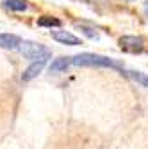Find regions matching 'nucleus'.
I'll return each mask as SVG.
<instances>
[{
    "mask_svg": "<svg viewBox=\"0 0 148 149\" xmlns=\"http://www.w3.org/2000/svg\"><path fill=\"white\" fill-rule=\"evenodd\" d=\"M73 66H91V68H114L123 73V66L118 61H113L109 57L98 53H79L73 57Z\"/></svg>",
    "mask_w": 148,
    "mask_h": 149,
    "instance_id": "1",
    "label": "nucleus"
},
{
    "mask_svg": "<svg viewBox=\"0 0 148 149\" xmlns=\"http://www.w3.org/2000/svg\"><path fill=\"white\" fill-rule=\"evenodd\" d=\"M20 52L23 53V57L30 59L32 62H36V61H47L52 55L48 48H45L39 43H32V41H23L22 46H20Z\"/></svg>",
    "mask_w": 148,
    "mask_h": 149,
    "instance_id": "2",
    "label": "nucleus"
},
{
    "mask_svg": "<svg viewBox=\"0 0 148 149\" xmlns=\"http://www.w3.org/2000/svg\"><path fill=\"white\" fill-rule=\"evenodd\" d=\"M118 43H120V48L127 53H141L144 50L143 37H137V36H121Z\"/></svg>",
    "mask_w": 148,
    "mask_h": 149,
    "instance_id": "3",
    "label": "nucleus"
},
{
    "mask_svg": "<svg viewBox=\"0 0 148 149\" xmlns=\"http://www.w3.org/2000/svg\"><path fill=\"white\" fill-rule=\"evenodd\" d=\"M52 34V37L57 43H61V45H70V46H77V45H80V39L77 36H73L71 32H66V30H52L50 32Z\"/></svg>",
    "mask_w": 148,
    "mask_h": 149,
    "instance_id": "4",
    "label": "nucleus"
},
{
    "mask_svg": "<svg viewBox=\"0 0 148 149\" xmlns=\"http://www.w3.org/2000/svg\"><path fill=\"white\" fill-rule=\"evenodd\" d=\"M45 64H47V61H36V62H32V64L22 73V80L29 82V80L36 78V77H38V74L41 73V69L45 68Z\"/></svg>",
    "mask_w": 148,
    "mask_h": 149,
    "instance_id": "5",
    "label": "nucleus"
},
{
    "mask_svg": "<svg viewBox=\"0 0 148 149\" xmlns=\"http://www.w3.org/2000/svg\"><path fill=\"white\" fill-rule=\"evenodd\" d=\"M70 64H73V57H59L50 64V73H63L70 68Z\"/></svg>",
    "mask_w": 148,
    "mask_h": 149,
    "instance_id": "6",
    "label": "nucleus"
},
{
    "mask_svg": "<svg viewBox=\"0 0 148 149\" xmlns=\"http://www.w3.org/2000/svg\"><path fill=\"white\" fill-rule=\"evenodd\" d=\"M0 46L13 50L16 46H22V39L14 34H0Z\"/></svg>",
    "mask_w": 148,
    "mask_h": 149,
    "instance_id": "7",
    "label": "nucleus"
},
{
    "mask_svg": "<svg viewBox=\"0 0 148 149\" xmlns=\"http://www.w3.org/2000/svg\"><path fill=\"white\" fill-rule=\"evenodd\" d=\"M123 74H127L130 80H134L136 84H139V85H143V87H148V74H144V73H141V71H123Z\"/></svg>",
    "mask_w": 148,
    "mask_h": 149,
    "instance_id": "8",
    "label": "nucleus"
},
{
    "mask_svg": "<svg viewBox=\"0 0 148 149\" xmlns=\"http://www.w3.org/2000/svg\"><path fill=\"white\" fill-rule=\"evenodd\" d=\"M4 6L11 11L20 13V11L27 9V0H4Z\"/></svg>",
    "mask_w": 148,
    "mask_h": 149,
    "instance_id": "9",
    "label": "nucleus"
},
{
    "mask_svg": "<svg viewBox=\"0 0 148 149\" xmlns=\"http://www.w3.org/2000/svg\"><path fill=\"white\" fill-rule=\"evenodd\" d=\"M38 25L39 27H61V20L59 18H55V16H41L39 20H38Z\"/></svg>",
    "mask_w": 148,
    "mask_h": 149,
    "instance_id": "10",
    "label": "nucleus"
},
{
    "mask_svg": "<svg viewBox=\"0 0 148 149\" xmlns=\"http://www.w3.org/2000/svg\"><path fill=\"white\" fill-rule=\"evenodd\" d=\"M77 29H80L82 34H86L87 37H91V39H97V37H98V34H97L93 29H89V27H86V25H77Z\"/></svg>",
    "mask_w": 148,
    "mask_h": 149,
    "instance_id": "11",
    "label": "nucleus"
},
{
    "mask_svg": "<svg viewBox=\"0 0 148 149\" xmlns=\"http://www.w3.org/2000/svg\"><path fill=\"white\" fill-rule=\"evenodd\" d=\"M144 9H146V13H148V0H146V4H144Z\"/></svg>",
    "mask_w": 148,
    "mask_h": 149,
    "instance_id": "12",
    "label": "nucleus"
}]
</instances>
